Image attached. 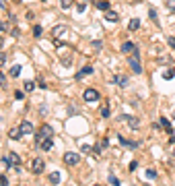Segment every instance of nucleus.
Returning a JSON list of instances; mask_svg holds the SVG:
<instances>
[{"instance_id":"obj_35","label":"nucleus","mask_w":175,"mask_h":186,"mask_svg":"<svg viewBox=\"0 0 175 186\" xmlns=\"http://www.w3.org/2000/svg\"><path fill=\"white\" fill-rule=\"evenodd\" d=\"M8 184V178L6 176H0V186H6Z\"/></svg>"},{"instance_id":"obj_21","label":"nucleus","mask_w":175,"mask_h":186,"mask_svg":"<svg viewBox=\"0 0 175 186\" xmlns=\"http://www.w3.org/2000/svg\"><path fill=\"white\" fill-rule=\"evenodd\" d=\"M138 27H140V21H138V19H132L128 23V29H130V31H136Z\"/></svg>"},{"instance_id":"obj_37","label":"nucleus","mask_w":175,"mask_h":186,"mask_svg":"<svg viewBox=\"0 0 175 186\" xmlns=\"http://www.w3.org/2000/svg\"><path fill=\"white\" fill-rule=\"evenodd\" d=\"M167 43H169V46H171V48L175 50V37H169V39H167Z\"/></svg>"},{"instance_id":"obj_9","label":"nucleus","mask_w":175,"mask_h":186,"mask_svg":"<svg viewBox=\"0 0 175 186\" xmlns=\"http://www.w3.org/2000/svg\"><path fill=\"white\" fill-rule=\"evenodd\" d=\"M121 52H124V54H134L136 52L134 41H124V43H121Z\"/></svg>"},{"instance_id":"obj_22","label":"nucleus","mask_w":175,"mask_h":186,"mask_svg":"<svg viewBox=\"0 0 175 186\" xmlns=\"http://www.w3.org/2000/svg\"><path fill=\"white\" fill-rule=\"evenodd\" d=\"M173 76H175V68H173V66H171V68H169V70H165V75H163V79H165V81H171Z\"/></svg>"},{"instance_id":"obj_20","label":"nucleus","mask_w":175,"mask_h":186,"mask_svg":"<svg viewBox=\"0 0 175 186\" xmlns=\"http://www.w3.org/2000/svg\"><path fill=\"white\" fill-rule=\"evenodd\" d=\"M8 75L13 76V79H14V76H19V75H21V66H19V64H14V66H10V70H8Z\"/></svg>"},{"instance_id":"obj_46","label":"nucleus","mask_w":175,"mask_h":186,"mask_svg":"<svg viewBox=\"0 0 175 186\" xmlns=\"http://www.w3.org/2000/svg\"><path fill=\"white\" fill-rule=\"evenodd\" d=\"M173 157H175V145H173Z\"/></svg>"},{"instance_id":"obj_52","label":"nucleus","mask_w":175,"mask_h":186,"mask_svg":"<svg viewBox=\"0 0 175 186\" xmlns=\"http://www.w3.org/2000/svg\"><path fill=\"white\" fill-rule=\"evenodd\" d=\"M95 186H97V184H95Z\"/></svg>"},{"instance_id":"obj_38","label":"nucleus","mask_w":175,"mask_h":186,"mask_svg":"<svg viewBox=\"0 0 175 186\" xmlns=\"http://www.w3.org/2000/svg\"><path fill=\"white\" fill-rule=\"evenodd\" d=\"M25 17H27V21H33V19H35V13H31V10H29Z\"/></svg>"},{"instance_id":"obj_25","label":"nucleus","mask_w":175,"mask_h":186,"mask_svg":"<svg viewBox=\"0 0 175 186\" xmlns=\"http://www.w3.org/2000/svg\"><path fill=\"white\" fill-rule=\"evenodd\" d=\"M91 43H93V50H95V52H99V50L103 48V41L101 39H93Z\"/></svg>"},{"instance_id":"obj_32","label":"nucleus","mask_w":175,"mask_h":186,"mask_svg":"<svg viewBox=\"0 0 175 186\" xmlns=\"http://www.w3.org/2000/svg\"><path fill=\"white\" fill-rule=\"evenodd\" d=\"M23 97H25V93H23V91H14V99H23Z\"/></svg>"},{"instance_id":"obj_50","label":"nucleus","mask_w":175,"mask_h":186,"mask_svg":"<svg viewBox=\"0 0 175 186\" xmlns=\"http://www.w3.org/2000/svg\"><path fill=\"white\" fill-rule=\"evenodd\" d=\"M41 2H46V0H41Z\"/></svg>"},{"instance_id":"obj_10","label":"nucleus","mask_w":175,"mask_h":186,"mask_svg":"<svg viewBox=\"0 0 175 186\" xmlns=\"http://www.w3.org/2000/svg\"><path fill=\"white\" fill-rule=\"evenodd\" d=\"M117 138H120L121 147H126V149H136V147H138V143H134V141H128V138H124L121 134H117Z\"/></svg>"},{"instance_id":"obj_14","label":"nucleus","mask_w":175,"mask_h":186,"mask_svg":"<svg viewBox=\"0 0 175 186\" xmlns=\"http://www.w3.org/2000/svg\"><path fill=\"white\" fill-rule=\"evenodd\" d=\"M64 33H66V25H56L54 31H52V35H54L56 39H58L60 35H64Z\"/></svg>"},{"instance_id":"obj_48","label":"nucleus","mask_w":175,"mask_h":186,"mask_svg":"<svg viewBox=\"0 0 175 186\" xmlns=\"http://www.w3.org/2000/svg\"><path fill=\"white\" fill-rule=\"evenodd\" d=\"M81 2H87V0H81Z\"/></svg>"},{"instance_id":"obj_6","label":"nucleus","mask_w":175,"mask_h":186,"mask_svg":"<svg viewBox=\"0 0 175 186\" xmlns=\"http://www.w3.org/2000/svg\"><path fill=\"white\" fill-rule=\"evenodd\" d=\"M82 97H85V101H87V103H93V101H97L101 95H99V91H97V89H87Z\"/></svg>"},{"instance_id":"obj_7","label":"nucleus","mask_w":175,"mask_h":186,"mask_svg":"<svg viewBox=\"0 0 175 186\" xmlns=\"http://www.w3.org/2000/svg\"><path fill=\"white\" fill-rule=\"evenodd\" d=\"M33 124L29 122V120H23V122H21V132H23V134H33Z\"/></svg>"},{"instance_id":"obj_51","label":"nucleus","mask_w":175,"mask_h":186,"mask_svg":"<svg viewBox=\"0 0 175 186\" xmlns=\"http://www.w3.org/2000/svg\"><path fill=\"white\" fill-rule=\"evenodd\" d=\"M130 2H132V0H130Z\"/></svg>"},{"instance_id":"obj_28","label":"nucleus","mask_w":175,"mask_h":186,"mask_svg":"<svg viewBox=\"0 0 175 186\" xmlns=\"http://www.w3.org/2000/svg\"><path fill=\"white\" fill-rule=\"evenodd\" d=\"M146 178L148 180H155L157 178V172H155V170H146Z\"/></svg>"},{"instance_id":"obj_41","label":"nucleus","mask_w":175,"mask_h":186,"mask_svg":"<svg viewBox=\"0 0 175 186\" xmlns=\"http://www.w3.org/2000/svg\"><path fill=\"white\" fill-rule=\"evenodd\" d=\"M37 85H39L41 89H46V81H41V79H37Z\"/></svg>"},{"instance_id":"obj_1","label":"nucleus","mask_w":175,"mask_h":186,"mask_svg":"<svg viewBox=\"0 0 175 186\" xmlns=\"http://www.w3.org/2000/svg\"><path fill=\"white\" fill-rule=\"evenodd\" d=\"M128 64L132 66V70H134L136 75H140V72H142V64H140V54H138V50H136L134 54L128 58Z\"/></svg>"},{"instance_id":"obj_23","label":"nucleus","mask_w":175,"mask_h":186,"mask_svg":"<svg viewBox=\"0 0 175 186\" xmlns=\"http://www.w3.org/2000/svg\"><path fill=\"white\" fill-rule=\"evenodd\" d=\"M159 62H161V64H165V66H171V62H173V60H171V56H165V54H163L161 58H159Z\"/></svg>"},{"instance_id":"obj_12","label":"nucleus","mask_w":175,"mask_h":186,"mask_svg":"<svg viewBox=\"0 0 175 186\" xmlns=\"http://www.w3.org/2000/svg\"><path fill=\"white\" fill-rule=\"evenodd\" d=\"M19 161H21V159H19L17 153H8L6 157H4V163H6V165H17Z\"/></svg>"},{"instance_id":"obj_42","label":"nucleus","mask_w":175,"mask_h":186,"mask_svg":"<svg viewBox=\"0 0 175 186\" xmlns=\"http://www.w3.org/2000/svg\"><path fill=\"white\" fill-rule=\"evenodd\" d=\"M76 10H78V13H82V10H85V4H82V2H81V4H76Z\"/></svg>"},{"instance_id":"obj_19","label":"nucleus","mask_w":175,"mask_h":186,"mask_svg":"<svg viewBox=\"0 0 175 186\" xmlns=\"http://www.w3.org/2000/svg\"><path fill=\"white\" fill-rule=\"evenodd\" d=\"M161 126L169 132V134H173V126H171V122H169L167 118H161Z\"/></svg>"},{"instance_id":"obj_16","label":"nucleus","mask_w":175,"mask_h":186,"mask_svg":"<svg viewBox=\"0 0 175 186\" xmlns=\"http://www.w3.org/2000/svg\"><path fill=\"white\" fill-rule=\"evenodd\" d=\"M95 8H99V10H109V2L107 0H95Z\"/></svg>"},{"instance_id":"obj_27","label":"nucleus","mask_w":175,"mask_h":186,"mask_svg":"<svg viewBox=\"0 0 175 186\" xmlns=\"http://www.w3.org/2000/svg\"><path fill=\"white\" fill-rule=\"evenodd\" d=\"M60 6L62 8H70L72 6V0H60Z\"/></svg>"},{"instance_id":"obj_30","label":"nucleus","mask_w":175,"mask_h":186,"mask_svg":"<svg viewBox=\"0 0 175 186\" xmlns=\"http://www.w3.org/2000/svg\"><path fill=\"white\" fill-rule=\"evenodd\" d=\"M109 184H113V186H121V184H120V180L115 178V176H109Z\"/></svg>"},{"instance_id":"obj_2","label":"nucleus","mask_w":175,"mask_h":186,"mask_svg":"<svg viewBox=\"0 0 175 186\" xmlns=\"http://www.w3.org/2000/svg\"><path fill=\"white\" fill-rule=\"evenodd\" d=\"M43 170H46V161H43L41 157H35L33 161H31V172L33 174H41Z\"/></svg>"},{"instance_id":"obj_33","label":"nucleus","mask_w":175,"mask_h":186,"mask_svg":"<svg viewBox=\"0 0 175 186\" xmlns=\"http://www.w3.org/2000/svg\"><path fill=\"white\" fill-rule=\"evenodd\" d=\"M167 6H169V10H171V13H175V0H169Z\"/></svg>"},{"instance_id":"obj_8","label":"nucleus","mask_w":175,"mask_h":186,"mask_svg":"<svg viewBox=\"0 0 175 186\" xmlns=\"http://www.w3.org/2000/svg\"><path fill=\"white\" fill-rule=\"evenodd\" d=\"M87 75H93V66H91V64H87V66H82V68L78 70V72H76V79L81 81V79H85Z\"/></svg>"},{"instance_id":"obj_36","label":"nucleus","mask_w":175,"mask_h":186,"mask_svg":"<svg viewBox=\"0 0 175 186\" xmlns=\"http://www.w3.org/2000/svg\"><path fill=\"white\" fill-rule=\"evenodd\" d=\"M0 8H2V10H8V4H6V0H0Z\"/></svg>"},{"instance_id":"obj_45","label":"nucleus","mask_w":175,"mask_h":186,"mask_svg":"<svg viewBox=\"0 0 175 186\" xmlns=\"http://www.w3.org/2000/svg\"><path fill=\"white\" fill-rule=\"evenodd\" d=\"M2 43H4V41H2V37H0V48H2Z\"/></svg>"},{"instance_id":"obj_11","label":"nucleus","mask_w":175,"mask_h":186,"mask_svg":"<svg viewBox=\"0 0 175 186\" xmlns=\"http://www.w3.org/2000/svg\"><path fill=\"white\" fill-rule=\"evenodd\" d=\"M8 137L13 138V141H19V138L23 137V132H21V126H13V128L8 130Z\"/></svg>"},{"instance_id":"obj_4","label":"nucleus","mask_w":175,"mask_h":186,"mask_svg":"<svg viewBox=\"0 0 175 186\" xmlns=\"http://www.w3.org/2000/svg\"><path fill=\"white\" fill-rule=\"evenodd\" d=\"M120 120L128 122V126L132 128V130H138V126H140V120H138L136 116H126V114H124V116H120Z\"/></svg>"},{"instance_id":"obj_31","label":"nucleus","mask_w":175,"mask_h":186,"mask_svg":"<svg viewBox=\"0 0 175 186\" xmlns=\"http://www.w3.org/2000/svg\"><path fill=\"white\" fill-rule=\"evenodd\" d=\"M101 116L103 118H109V108H107V105H103V108H101Z\"/></svg>"},{"instance_id":"obj_49","label":"nucleus","mask_w":175,"mask_h":186,"mask_svg":"<svg viewBox=\"0 0 175 186\" xmlns=\"http://www.w3.org/2000/svg\"><path fill=\"white\" fill-rule=\"evenodd\" d=\"M14 2H21V0H14Z\"/></svg>"},{"instance_id":"obj_34","label":"nucleus","mask_w":175,"mask_h":186,"mask_svg":"<svg viewBox=\"0 0 175 186\" xmlns=\"http://www.w3.org/2000/svg\"><path fill=\"white\" fill-rule=\"evenodd\" d=\"M4 62H6V54L0 52V66H4Z\"/></svg>"},{"instance_id":"obj_13","label":"nucleus","mask_w":175,"mask_h":186,"mask_svg":"<svg viewBox=\"0 0 175 186\" xmlns=\"http://www.w3.org/2000/svg\"><path fill=\"white\" fill-rule=\"evenodd\" d=\"M111 83H117L120 87H126V85H128V79L124 75H115V76H111Z\"/></svg>"},{"instance_id":"obj_18","label":"nucleus","mask_w":175,"mask_h":186,"mask_svg":"<svg viewBox=\"0 0 175 186\" xmlns=\"http://www.w3.org/2000/svg\"><path fill=\"white\" fill-rule=\"evenodd\" d=\"M47 180H50V184H60V172H52V174H50V176H47Z\"/></svg>"},{"instance_id":"obj_3","label":"nucleus","mask_w":175,"mask_h":186,"mask_svg":"<svg viewBox=\"0 0 175 186\" xmlns=\"http://www.w3.org/2000/svg\"><path fill=\"white\" fill-rule=\"evenodd\" d=\"M78 161H81V155H78V153H72V151L64 153V163L66 165H76Z\"/></svg>"},{"instance_id":"obj_39","label":"nucleus","mask_w":175,"mask_h":186,"mask_svg":"<svg viewBox=\"0 0 175 186\" xmlns=\"http://www.w3.org/2000/svg\"><path fill=\"white\" fill-rule=\"evenodd\" d=\"M0 85H2V87L6 85V79H4V75H2V72H0Z\"/></svg>"},{"instance_id":"obj_43","label":"nucleus","mask_w":175,"mask_h":186,"mask_svg":"<svg viewBox=\"0 0 175 186\" xmlns=\"http://www.w3.org/2000/svg\"><path fill=\"white\" fill-rule=\"evenodd\" d=\"M4 29H6V23H4V21H0V33H2Z\"/></svg>"},{"instance_id":"obj_40","label":"nucleus","mask_w":175,"mask_h":186,"mask_svg":"<svg viewBox=\"0 0 175 186\" xmlns=\"http://www.w3.org/2000/svg\"><path fill=\"white\" fill-rule=\"evenodd\" d=\"M62 64H64V66H70L72 62H70V58H64V60H62Z\"/></svg>"},{"instance_id":"obj_44","label":"nucleus","mask_w":175,"mask_h":186,"mask_svg":"<svg viewBox=\"0 0 175 186\" xmlns=\"http://www.w3.org/2000/svg\"><path fill=\"white\" fill-rule=\"evenodd\" d=\"M169 143H171V145H175V137H171V141H169Z\"/></svg>"},{"instance_id":"obj_15","label":"nucleus","mask_w":175,"mask_h":186,"mask_svg":"<svg viewBox=\"0 0 175 186\" xmlns=\"http://www.w3.org/2000/svg\"><path fill=\"white\" fill-rule=\"evenodd\" d=\"M105 21H109V23H117V21H120V14L113 13V10H107V13H105Z\"/></svg>"},{"instance_id":"obj_47","label":"nucleus","mask_w":175,"mask_h":186,"mask_svg":"<svg viewBox=\"0 0 175 186\" xmlns=\"http://www.w3.org/2000/svg\"><path fill=\"white\" fill-rule=\"evenodd\" d=\"M173 118H175V110H173Z\"/></svg>"},{"instance_id":"obj_26","label":"nucleus","mask_w":175,"mask_h":186,"mask_svg":"<svg viewBox=\"0 0 175 186\" xmlns=\"http://www.w3.org/2000/svg\"><path fill=\"white\" fill-rule=\"evenodd\" d=\"M33 89H35V83L33 81H25V91H27V93H31Z\"/></svg>"},{"instance_id":"obj_29","label":"nucleus","mask_w":175,"mask_h":186,"mask_svg":"<svg viewBox=\"0 0 175 186\" xmlns=\"http://www.w3.org/2000/svg\"><path fill=\"white\" fill-rule=\"evenodd\" d=\"M148 14H150V19L155 21V23L159 21V19H157V10H155V8H148Z\"/></svg>"},{"instance_id":"obj_5","label":"nucleus","mask_w":175,"mask_h":186,"mask_svg":"<svg viewBox=\"0 0 175 186\" xmlns=\"http://www.w3.org/2000/svg\"><path fill=\"white\" fill-rule=\"evenodd\" d=\"M52 134H54V128H52V126H47V124H43V126H41V130H39V134H37V143H41L43 138L52 137Z\"/></svg>"},{"instance_id":"obj_24","label":"nucleus","mask_w":175,"mask_h":186,"mask_svg":"<svg viewBox=\"0 0 175 186\" xmlns=\"http://www.w3.org/2000/svg\"><path fill=\"white\" fill-rule=\"evenodd\" d=\"M33 35L35 37H41V35H43V27H41V25H33Z\"/></svg>"},{"instance_id":"obj_17","label":"nucleus","mask_w":175,"mask_h":186,"mask_svg":"<svg viewBox=\"0 0 175 186\" xmlns=\"http://www.w3.org/2000/svg\"><path fill=\"white\" fill-rule=\"evenodd\" d=\"M39 147H41V149H43V151H50V149L54 147V143H52V137L43 138V141H41V143H39Z\"/></svg>"}]
</instances>
